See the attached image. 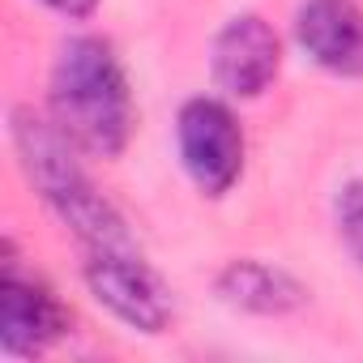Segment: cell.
Here are the masks:
<instances>
[{
    "mask_svg": "<svg viewBox=\"0 0 363 363\" xmlns=\"http://www.w3.org/2000/svg\"><path fill=\"white\" fill-rule=\"evenodd\" d=\"M48 116L90 158H120L133 141L137 107L116 48L99 35L60 43L48 77Z\"/></svg>",
    "mask_w": 363,
    "mask_h": 363,
    "instance_id": "obj_1",
    "label": "cell"
},
{
    "mask_svg": "<svg viewBox=\"0 0 363 363\" xmlns=\"http://www.w3.org/2000/svg\"><path fill=\"white\" fill-rule=\"evenodd\" d=\"M9 141L35 193L52 206V214L90 248H133V231L120 210L90 184L86 167L77 162V145L56 128L52 116H35V107L9 111Z\"/></svg>",
    "mask_w": 363,
    "mask_h": 363,
    "instance_id": "obj_2",
    "label": "cell"
},
{
    "mask_svg": "<svg viewBox=\"0 0 363 363\" xmlns=\"http://www.w3.org/2000/svg\"><path fill=\"white\" fill-rule=\"evenodd\" d=\"M175 150H179V167H184V175L197 184L201 197H227L240 184L244 158H248L240 116L210 94H197L179 107Z\"/></svg>",
    "mask_w": 363,
    "mask_h": 363,
    "instance_id": "obj_3",
    "label": "cell"
},
{
    "mask_svg": "<svg viewBox=\"0 0 363 363\" xmlns=\"http://www.w3.org/2000/svg\"><path fill=\"white\" fill-rule=\"evenodd\" d=\"M86 291L94 295L99 308H107L124 329L158 337L167 333L171 316H175V299L171 286L162 282V274L141 261L137 248H99L86 257Z\"/></svg>",
    "mask_w": 363,
    "mask_h": 363,
    "instance_id": "obj_4",
    "label": "cell"
},
{
    "mask_svg": "<svg viewBox=\"0 0 363 363\" xmlns=\"http://www.w3.org/2000/svg\"><path fill=\"white\" fill-rule=\"evenodd\" d=\"M0 252H5V269H0V350L9 359L48 354L73 333V312L43 282H30L18 274L9 240Z\"/></svg>",
    "mask_w": 363,
    "mask_h": 363,
    "instance_id": "obj_5",
    "label": "cell"
},
{
    "mask_svg": "<svg viewBox=\"0 0 363 363\" xmlns=\"http://www.w3.org/2000/svg\"><path fill=\"white\" fill-rule=\"evenodd\" d=\"M282 73V39L261 13H235L210 43V77L227 99H261Z\"/></svg>",
    "mask_w": 363,
    "mask_h": 363,
    "instance_id": "obj_6",
    "label": "cell"
},
{
    "mask_svg": "<svg viewBox=\"0 0 363 363\" xmlns=\"http://www.w3.org/2000/svg\"><path fill=\"white\" fill-rule=\"evenodd\" d=\"M295 43L333 77H363V9L354 0H303L295 9Z\"/></svg>",
    "mask_w": 363,
    "mask_h": 363,
    "instance_id": "obj_7",
    "label": "cell"
},
{
    "mask_svg": "<svg viewBox=\"0 0 363 363\" xmlns=\"http://www.w3.org/2000/svg\"><path fill=\"white\" fill-rule=\"evenodd\" d=\"M214 291L227 308L235 312H248V316H291L308 303V286L274 265V261H261V257H235L227 261L218 274H214Z\"/></svg>",
    "mask_w": 363,
    "mask_h": 363,
    "instance_id": "obj_8",
    "label": "cell"
},
{
    "mask_svg": "<svg viewBox=\"0 0 363 363\" xmlns=\"http://www.w3.org/2000/svg\"><path fill=\"white\" fill-rule=\"evenodd\" d=\"M333 223L346 252L363 265V179H346L333 197Z\"/></svg>",
    "mask_w": 363,
    "mask_h": 363,
    "instance_id": "obj_9",
    "label": "cell"
},
{
    "mask_svg": "<svg viewBox=\"0 0 363 363\" xmlns=\"http://www.w3.org/2000/svg\"><path fill=\"white\" fill-rule=\"evenodd\" d=\"M39 5H48L52 13H60L69 22H86V18H94L99 0H39Z\"/></svg>",
    "mask_w": 363,
    "mask_h": 363,
    "instance_id": "obj_10",
    "label": "cell"
}]
</instances>
